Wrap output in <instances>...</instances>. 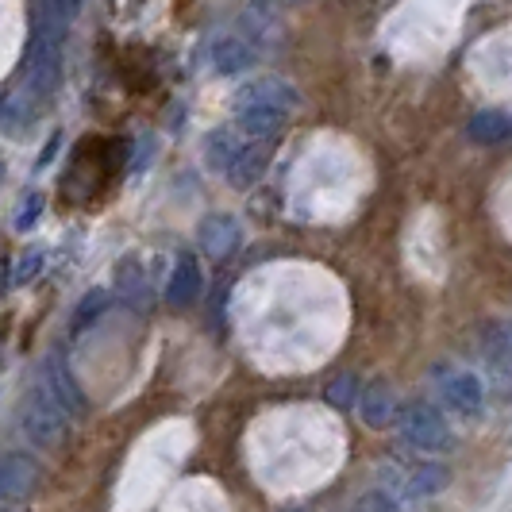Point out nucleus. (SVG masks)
Listing matches in <instances>:
<instances>
[{
    "instance_id": "f257e3e1",
    "label": "nucleus",
    "mask_w": 512,
    "mask_h": 512,
    "mask_svg": "<svg viewBox=\"0 0 512 512\" xmlns=\"http://www.w3.org/2000/svg\"><path fill=\"white\" fill-rule=\"evenodd\" d=\"M62 43H66V24L35 8L24 54V97L35 108L51 101L62 81Z\"/></svg>"
},
{
    "instance_id": "f03ea898",
    "label": "nucleus",
    "mask_w": 512,
    "mask_h": 512,
    "mask_svg": "<svg viewBox=\"0 0 512 512\" xmlns=\"http://www.w3.org/2000/svg\"><path fill=\"white\" fill-rule=\"evenodd\" d=\"M397 432L412 451H424V455H443V451L455 447L451 424L424 401H412L405 409H397Z\"/></svg>"
},
{
    "instance_id": "7ed1b4c3",
    "label": "nucleus",
    "mask_w": 512,
    "mask_h": 512,
    "mask_svg": "<svg viewBox=\"0 0 512 512\" xmlns=\"http://www.w3.org/2000/svg\"><path fill=\"white\" fill-rule=\"evenodd\" d=\"M20 424H24V436L35 447H58L66 439V424H70V412L54 401L43 385H35L27 393L24 412H20Z\"/></svg>"
},
{
    "instance_id": "20e7f679",
    "label": "nucleus",
    "mask_w": 512,
    "mask_h": 512,
    "mask_svg": "<svg viewBox=\"0 0 512 512\" xmlns=\"http://www.w3.org/2000/svg\"><path fill=\"white\" fill-rule=\"evenodd\" d=\"M385 486L382 493H397L405 501H420V497H432L447 486V470L436 462H389L385 466Z\"/></svg>"
},
{
    "instance_id": "39448f33",
    "label": "nucleus",
    "mask_w": 512,
    "mask_h": 512,
    "mask_svg": "<svg viewBox=\"0 0 512 512\" xmlns=\"http://www.w3.org/2000/svg\"><path fill=\"white\" fill-rule=\"evenodd\" d=\"M436 385L443 405L451 412H459V416H478L482 405H486V385L470 370H439Z\"/></svg>"
},
{
    "instance_id": "423d86ee",
    "label": "nucleus",
    "mask_w": 512,
    "mask_h": 512,
    "mask_svg": "<svg viewBox=\"0 0 512 512\" xmlns=\"http://www.w3.org/2000/svg\"><path fill=\"white\" fill-rule=\"evenodd\" d=\"M197 243H201V251L208 258H216V262H224L239 251V243H243V228H239V220L228 216V212H212L201 220V228H197Z\"/></svg>"
},
{
    "instance_id": "0eeeda50",
    "label": "nucleus",
    "mask_w": 512,
    "mask_h": 512,
    "mask_svg": "<svg viewBox=\"0 0 512 512\" xmlns=\"http://www.w3.org/2000/svg\"><path fill=\"white\" fill-rule=\"evenodd\" d=\"M43 470L39 462L24 455V451H8L0 455V501H16V497H27L31 489L39 486Z\"/></svg>"
},
{
    "instance_id": "6e6552de",
    "label": "nucleus",
    "mask_w": 512,
    "mask_h": 512,
    "mask_svg": "<svg viewBox=\"0 0 512 512\" xmlns=\"http://www.w3.org/2000/svg\"><path fill=\"white\" fill-rule=\"evenodd\" d=\"M243 104H258V108H278V112H289L293 116V108L301 104L297 97V89L282 81V77H258L251 85H243L239 93H235V108H243Z\"/></svg>"
},
{
    "instance_id": "1a4fd4ad",
    "label": "nucleus",
    "mask_w": 512,
    "mask_h": 512,
    "mask_svg": "<svg viewBox=\"0 0 512 512\" xmlns=\"http://www.w3.org/2000/svg\"><path fill=\"white\" fill-rule=\"evenodd\" d=\"M201 289H205V274H201V262L197 255H189V251H181L178 262H174V270H170V282H166V301L170 305H193L197 297H201Z\"/></svg>"
},
{
    "instance_id": "9d476101",
    "label": "nucleus",
    "mask_w": 512,
    "mask_h": 512,
    "mask_svg": "<svg viewBox=\"0 0 512 512\" xmlns=\"http://www.w3.org/2000/svg\"><path fill=\"white\" fill-rule=\"evenodd\" d=\"M289 124V112H278V108H258V104H243V108H235V131L239 135H247V139H262V143H270V139H278Z\"/></svg>"
},
{
    "instance_id": "9b49d317",
    "label": "nucleus",
    "mask_w": 512,
    "mask_h": 512,
    "mask_svg": "<svg viewBox=\"0 0 512 512\" xmlns=\"http://www.w3.org/2000/svg\"><path fill=\"white\" fill-rule=\"evenodd\" d=\"M39 385L51 393L54 401L62 405V409L70 412V416H81L85 412V397H81V385L74 382V374H70V366L58 359H47L43 366V374H39Z\"/></svg>"
},
{
    "instance_id": "f8f14e48",
    "label": "nucleus",
    "mask_w": 512,
    "mask_h": 512,
    "mask_svg": "<svg viewBox=\"0 0 512 512\" xmlns=\"http://www.w3.org/2000/svg\"><path fill=\"white\" fill-rule=\"evenodd\" d=\"M208 58H212L216 74H243L255 62V47L247 39H239V35H216Z\"/></svg>"
},
{
    "instance_id": "ddd939ff",
    "label": "nucleus",
    "mask_w": 512,
    "mask_h": 512,
    "mask_svg": "<svg viewBox=\"0 0 512 512\" xmlns=\"http://www.w3.org/2000/svg\"><path fill=\"white\" fill-rule=\"evenodd\" d=\"M266 162H270V143H262V139H247V143H243V151L235 154V162L228 166V174H224V178H228L231 185H239V189H247V185H255V181L262 178Z\"/></svg>"
},
{
    "instance_id": "4468645a",
    "label": "nucleus",
    "mask_w": 512,
    "mask_h": 512,
    "mask_svg": "<svg viewBox=\"0 0 512 512\" xmlns=\"http://www.w3.org/2000/svg\"><path fill=\"white\" fill-rule=\"evenodd\" d=\"M359 412L370 428H389L397 420V397L385 382H370L359 393Z\"/></svg>"
},
{
    "instance_id": "2eb2a0df",
    "label": "nucleus",
    "mask_w": 512,
    "mask_h": 512,
    "mask_svg": "<svg viewBox=\"0 0 512 512\" xmlns=\"http://www.w3.org/2000/svg\"><path fill=\"white\" fill-rule=\"evenodd\" d=\"M466 135L482 147H493V143H505L512 139V116L509 112H497V108H486V112H474L470 124H466Z\"/></svg>"
},
{
    "instance_id": "dca6fc26",
    "label": "nucleus",
    "mask_w": 512,
    "mask_h": 512,
    "mask_svg": "<svg viewBox=\"0 0 512 512\" xmlns=\"http://www.w3.org/2000/svg\"><path fill=\"white\" fill-rule=\"evenodd\" d=\"M243 135L235 128H216L212 135H208V143H205V158H208V166L216 170V174H228V166L235 162V154L243 151Z\"/></svg>"
},
{
    "instance_id": "f3484780",
    "label": "nucleus",
    "mask_w": 512,
    "mask_h": 512,
    "mask_svg": "<svg viewBox=\"0 0 512 512\" xmlns=\"http://www.w3.org/2000/svg\"><path fill=\"white\" fill-rule=\"evenodd\" d=\"M116 285H120V293H124V301L135 308H147L151 301V293H147V274L139 270V262L135 258H124L120 262V270H116Z\"/></svg>"
},
{
    "instance_id": "a211bd4d",
    "label": "nucleus",
    "mask_w": 512,
    "mask_h": 512,
    "mask_svg": "<svg viewBox=\"0 0 512 512\" xmlns=\"http://www.w3.org/2000/svg\"><path fill=\"white\" fill-rule=\"evenodd\" d=\"M104 308H108V293L104 289H93V293H85L81 297V305H77V312H74V320H70V335H81L89 324H97L104 316Z\"/></svg>"
},
{
    "instance_id": "6ab92c4d",
    "label": "nucleus",
    "mask_w": 512,
    "mask_h": 512,
    "mask_svg": "<svg viewBox=\"0 0 512 512\" xmlns=\"http://www.w3.org/2000/svg\"><path fill=\"white\" fill-rule=\"evenodd\" d=\"M359 393H362V385L355 374H339V378L328 385V405H332V409H351V405H359Z\"/></svg>"
},
{
    "instance_id": "aec40b11",
    "label": "nucleus",
    "mask_w": 512,
    "mask_h": 512,
    "mask_svg": "<svg viewBox=\"0 0 512 512\" xmlns=\"http://www.w3.org/2000/svg\"><path fill=\"white\" fill-rule=\"evenodd\" d=\"M77 8H81V0H39V12H47V16L62 20V24H70V20H74Z\"/></svg>"
},
{
    "instance_id": "412c9836",
    "label": "nucleus",
    "mask_w": 512,
    "mask_h": 512,
    "mask_svg": "<svg viewBox=\"0 0 512 512\" xmlns=\"http://www.w3.org/2000/svg\"><path fill=\"white\" fill-rule=\"evenodd\" d=\"M489 343H493L497 359H505L512 366V324H497V328H493V335H489Z\"/></svg>"
},
{
    "instance_id": "4be33fe9",
    "label": "nucleus",
    "mask_w": 512,
    "mask_h": 512,
    "mask_svg": "<svg viewBox=\"0 0 512 512\" xmlns=\"http://www.w3.org/2000/svg\"><path fill=\"white\" fill-rule=\"evenodd\" d=\"M285 512H308V509H285Z\"/></svg>"
},
{
    "instance_id": "5701e85b",
    "label": "nucleus",
    "mask_w": 512,
    "mask_h": 512,
    "mask_svg": "<svg viewBox=\"0 0 512 512\" xmlns=\"http://www.w3.org/2000/svg\"><path fill=\"white\" fill-rule=\"evenodd\" d=\"M0 112H4V104H0Z\"/></svg>"
}]
</instances>
